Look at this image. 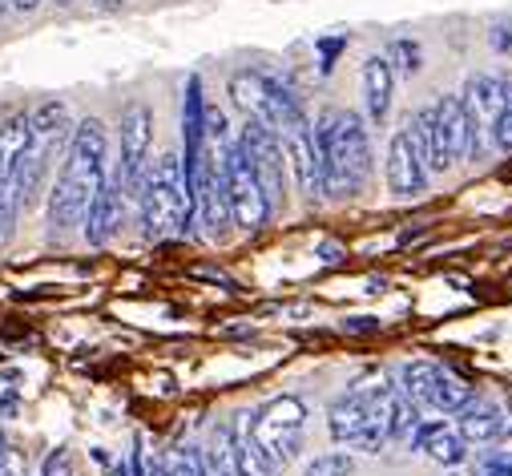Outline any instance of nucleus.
<instances>
[{"label": "nucleus", "mask_w": 512, "mask_h": 476, "mask_svg": "<svg viewBox=\"0 0 512 476\" xmlns=\"http://www.w3.org/2000/svg\"><path fill=\"white\" fill-rule=\"evenodd\" d=\"M105 178H109V130L101 117H85V122L73 126L61 170L45 194V226L53 238L81 230L85 210Z\"/></svg>", "instance_id": "1"}, {"label": "nucleus", "mask_w": 512, "mask_h": 476, "mask_svg": "<svg viewBox=\"0 0 512 476\" xmlns=\"http://www.w3.org/2000/svg\"><path fill=\"white\" fill-rule=\"evenodd\" d=\"M323 198H355L371 182V138L355 109H327L311 122Z\"/></svg>", "instance_id": "2"}, {"label": "nucleus", "mask_w": 512, "mask_h": 476, "mask_svg": "<svg viewBox=\"0 0 512 476\" xmlns=\"http://www.w3.org/2000/svg\"><path fill=\"white\" fill-rule=\"evenodd\" d=\"M73 126H77V122H73L69 105L57 101V97H49V101H41L37 109H29V146H25L21 162H17V186H13L25 214L41 202V190L49 186L57 162H61L65 150H69Z\"/></svg>", "instance_id": "3"}, {"label": "nucleus", "mask_w": 512, "mask_h": 476, "mask_svg": "<svg viewBox=\"0 0 512 476\" xmlns=\"http://www.w3.org/2000/svg\"><path fill=\"white\" fill-rule=\"evenodd\" d=\"M400 388L392 380H379L371 388H347L327 408V432L335 444H347L355 452H383L392 440V412H396Z\"/></svg>", "instance_id": "4"}, {"label": "nucleus", "mask_w": 512, "mask_h": 476, "mask_svg": "<svg viewBox=\"0 0 512 476\" xmlns=\"http://www.w3.org/2000/svg\"><path fill=\"white\" fill-rule=\"evenodd\" d=\"M134 206H138L142 238H150V243L170 238V234H198L194 202L186 194V178H182V158L178 154H162L158 162H150Z\"/></svg>", "instance_id": "5"}, {"label": "nucleus", "mask_w": 512, "mask_h": 476, "mask_svg": "<svg viewBox=\"0 0 512 476\" xmlns=\"http://www.w3.org/2000/svg\"><path fill=\"white\" fill-rule=\"evenodd\" d=\"M226 93H230V101L242 109V117L271 126L275 134H283L291 122L307 117L303 97H299L283 77L263 73V69H238V73L230 77Z\"/></svg>", "instance_id": "6"}, {"label": "nucleus", "mask_w": 512, "mask_h": 476, "mask_svg": "<svg viewBox=\"0 0 512 476\" xmlns=\"http://www.w3.org/2000/svg\"><path fill=\"white\" fill-rule=\"evenodd\" d=\"M246 428L259 444V452L283 472L299 452L307 436V404L299 396H275L263 408L246 412Z\"/></svg>", "instance_id": "7"}, {"label": "nucleus", "mask_w": 512, "mask_h": 476, "mask_svg": "<svg viewBox=\"0 0 512 476\" xmlns=\"http://www.w3.org/2000/svg\"><path fill=\"white\" fill-rule=\"evenodd\" d=\"M416 122H420L424 142H428L432 174H448L456 162H476V146H472V130H468L460 97L440 93L428 109L416 113Z\"/></svg>", "instance_id": "8"}, {"label": "nucleus", "mask_w": 512, "mask_h": 476, "mask_svg": "<svg viewBox=\"0 0 512 476\" xmlns=\"http://www.w3.org/2000/svg\"><path fill=\"white\" fill-rule=\"evenodd\" d=\"M150 150H154V109L146 101H130L117 122V170H113L130 202L138 198V186L150 170Z\"/></svg>", "instance_id": "9"}, {"label": "nucleus", "mask_w": 512, "mask_h": 476, "mask_svg": "<svg viewBox=\"0 0 512 476\" xmlns=\"http://www.w3.org/2000/svg\"><path fill=\"white\" fill-rule=\"evenodd\" d=\"M226 202H230V226H238L242 234H259L275 218L271 202L259 186V174H254L238 138H230V146H226Z\"/></svg>", "instance_id": "10"}, {"label": "nucleus", "mask_w": 512, "mask_h": 476, "mask_svg": "<svg viewBox=\"0 0 512 476\" xmlns=\"http://www.w3.org/2000/svg\"><path fill=\"white\" fill-rule=\"evenodd\" d=\"M238 142L254 166V174H259V186L271 202V214L279 218L287 210V154H283V142L271 126L263 122H250L246 117V126L238 130Z\"/></svg>", "instance_id": "11"}, {"label": "nucleus", "mask_w": 512, "mask_h": 476, "mask_svg": "<svg viewBox=\"0 0 512 476\" xmlns=\"http://www.w3.org/2000/svg\"><path fill=\"white\" fill-rule=\"evenodd\" d=\"M400 392L420 404V408H432V412H460L476 392L456 376L448 372L444 364H432V360H412L404 372H400Z\"/></svg>", "instance_id": "12"}, {"label": "nucleus", "mask_w": 512, "mask_h": 476, "mask_svg": "<svg viewBox=\"0 0 512 476\" xmlns=\"http://www.w3.org/2000/svg\"><path fill=\"white\" fill-rule=\"evenodd\" d=\"M428 178H432L428 142H424L420 122L412 117L404 130H396V138L388 146V190L396 198H416V194L428 190Z\"/></svg>", "instance_id": "13"}, {"label": "nucleus", "mask_w": 512, "mask_h": 476, "mask_svg": "<svg viewBox=\"0 0 512 476\" xmlns=\"http://www.w3.org/2000/svg\"><path fill=\"white\" fill-rule=\"evenodd\" d=\"M464 117H468V130H472V146H476V162L492 150V126H496V113H500V73H472L464 81Z\"/></svg>", "instance_id": "14"}, {"label": "nucleus", "mask_w": 512, "mask_h": 476, "mask_svg": "<svg viewBox=\"0 0 512 476\" xmlns=\"http://www.w3.org/2000/svg\"><path fill=\"white\" fill-rule=\"evenodd\" d=\"M283 154H287V166L295 174V186L307 202H319L323 198V174H319V154H315V134H311V117H299L291 122L283 134Z\"/></svg>", "instance_id": "15"}, {"label": "nucleus", "mask_w": 512, "mask_h": 476, "mask_svg": "<svg viewBox=\"0 0 512 476\" xmlns=\"http://www.w3.org/2000/svg\"><path fill=\"white\" fill-rule=\"evenodd\" d=\"M125 206H130V198H125L117 174L109 170V178H105L101 190L93 194V202H89V210H85V222H81V234H85L89 247L113 243V234H117L121 222H125Z\"/></svg>", "instance_id": "16"}, {"label": "nucleus", "mask_w": 512, "mask_h": 476, "mask_svg": "<svg viewBox=\"0 0 512 476\" xmlns=\"http://www.w3.org/2000/svg\"><path fill=\"white\" fill-rule=\"evenodd\" d=\"M408 440H412V452H428V460L444 468H460L468 460V440L440 420H420Z\"/></svg>", "instance_id": "17"}, {"label": "nucleus", "mask_w": 512, "mask_h": 476, "mask_svg": "<svg viewBox=\"0 0 512 476\" xmlns=\"http://www.w3.org/2000/svg\"><path fill=\"white\" fill-rule=\"evenodd\" d=\"M392 101H396V65L383 53H375L363 61V105L375 126L388 122Z\"/></svg>", "instance_id": "18"}, {"label": "nucleus", "mask_w": 512, "mask_h": 476, "mask_svg": "<svg viewBox=\"0 0 512 476\" xmlns=\"http://www.w3.org/2000/svg\"><path fill=\"white\" fill-rule=\"evenodd\" d=\"M222 436H226V448H230V460H234V472H238V476H283V472L259 452V444H254V436H250V428H246V412L234 416V420H226V424H222Z\"/></svg>", "instance_id": "19"}, {"label": "nucleus", "mask_w": 512, "mask_h": 476, "mask_svg": "<svg viewBox=\"0 0 512 476\" xmlns=\"http://www.w3.org/2000/svg\"><path fill=\"white\" fill-rule=\"evenodd\" d=\"M456 416H460V420H456V432H460L468 444H492V440H500V432L508 428L504 408H500V404H488V400H476V396H472Z\"/></svg>", "instance_id": "20"}, {"label": "nucleus", "mask_w": 512, "mask_h": 476, "mask_svg": "<svg viewBox=\"0 0 512 476\" xmlns=\"http://www.w3.org/2000/svg\"><path fill=\"white\" fill-rule=\"evenodd\" d=\"M492 146L500 154H512V73H500V113L492 126Z\"/></svg>", "instance_id": "21"}, {"label": "nucleus", "mask_w": 512, "mask_h": 476, "mask_svg": "<svg viewBox=\"0 0 512 476\" xmlns=\"http://www.w3.org/2000/svg\"><path fill=\"white\" fill-rule=\"evenodd\" d=\"M166 464H170V476H210L206 472V460H202V448H194V444L174 448L166 456Z\"/></svg>", "instance_id": "22"}, {"label": "nucleus", "mask_w": 512, "mask_h": 476, "mask_svg": "<svg viewBox=\"0 0 512 476\" xmlns=\"http://www.w3.org/2000/svg\"><path fill=\"white\" fill-rule=\"evenodd\" d=\"M355 472V456L347 452H319L303 476H351Z\"/></svg>", "instance_id": "23"}, {"label": "nucleus", "mask_w": 512, "mask_h": 476, "mask_svg": "<svg viewBox=\"0 0 512 476\" xmlns=\"http://www.w3.org/2000/svg\"><path fill=\"white\" fill-rule=\"evenodd\" d=\"M41 476H77L73 452H69V448H53V452L45 456V464H41Z\"/></svg>", "instance_id": "24"}, {"label": "nucleus", "mask_w": 512, "mask_h": 476, "mask_svg": "<svg viewBox=\"0 0 512 476\" xmlns=\"http://www.w3.org/2000/svg\"><path fill=\"white\" fill-rule=\"evenodd\" d=\"M315 49H319V73H331L335 61H339V53L347 49V37H343V33H339V37H323Z\"/></svg>", "instance_id": "25"}, {"label": "nucleus", "mask_w": 512, "mask_h": 476, "mask_svg": "<svg viewBox=\"0 0 512 476\" xmlns=\"http://www.w3.org/2000/svg\"><path fill=\"white\" fill-rule=\"evenodd\" d=\"M488 45H492L496 53H512V21H508V17L492 25V33H488Z\"/></svg>", "instance_id": "26"}, {"label": "nucleus", "mask_w": 512, "mask_h": 476, "mask_svg": "<svg viewBox=\"0 0 512 476\" xmlns=\"http://www.w3.org/2000/svg\"><path fill=\"white\" fill-rule=\"evenodd\" d=\"M392 57L404 61V73H420V49H416L412 41H396V45H392Z\"/></svg>", "instance_id": "27"}, {"label": "nucleus", "mask_w": 512, "mask_h": 476, "mask_svg": "<svg viewBox=\"0 0 512 476\" xmlns=\"http://www.w3.org/2000/svg\"><path fill=\"white\" fill-rule=\"evenodd\" d=\"M375 327H379V319H371V315H351V319H343V331H351V335L375 331Z\"/></svg>", "instance_id": "28"}, {"label": "nucleus", "mask_w": 512, "mask_h": 476, "mask_svg": "<svg viewBox=\"0 0 512 476\" xmlns=\"http://www.w3.org/2000/svg\"><path fill=\"white\" fill-rule=\"evenodd\" d=\"M319 259L335 267V263H343V247L339 243H319Z\"/></svg>", "instance_id": "29"}, {"label": "nucleus", "mask_w": 512, "mask_h": 476, "mask_svg": "<svg viewBox=\"0 0 512 476\" xmlns=\"http://www.w3.org/2000/svg\"><path fill=\"white\" fill-rule=\"evenodd\" d=\"M17 408H21V400L17 396H5V400H0V420H13Z\"/></svg>", "instance_id": "30"}, {"label": "nucleus", "mask_w": 512, "mask_h": 476, "mask_svg": "<svg viewBox=\"0 0 512 476\" xmlns=\"http://www.w3.org/2000/svg\"><path fill=\"white\" fill-rule=\"evenodd\" d=\"M5 5H9L13 13H37V9H41V0H5Z\"/></svg>", "instance_id": "31"}, {"label": "nucleus", "mask_w": 512, "mask_h": 476, "mask_svg": "<svg viewBox=\"0 0 512 476\" xmlns=\"http://www.w3.org/2000/svg\"><path fill=\"white\" fill-rule=\"evenodd\" d=\"M0 13H5V0H0Z\"/></svg>", "instance_id": "32"}, {"label": "nucleus", "mask_w": 512, "mask_h": 476, "mask_svg": "<svg viewBox=\"0 0 512 476\" xmlns=\"http://www.w3.org/2000/svg\"><path fill=\"white\" fill-rule=\"evenodd\" d=\"M61 5H69V0H61Z\"/></svg>", "instance_id": "33"}]
</instances>
